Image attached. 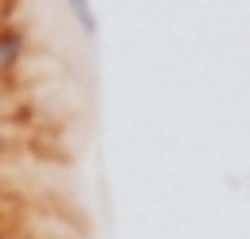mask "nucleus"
I'll use <instances>...</instances> for the list:
<instances>
[{
  "mask_svg": "<svg viewBox=\"0 0 250 239\" xmlns=\"http://www.w3.org/2000/svg\"><path fill=\"white\" fill-rule=\"evenodd\" d=\"M4 153H8V137L0 133V157H4Z\"/></svg>",
  "mask_w": 250,
  "mask_h": 239,
  "instance_id": "obj_3",
  "label": "nucleus"
},
{
  "mask_svg": "<svg viewBox=\"0 0 250 239\" xmlns=\"http://www.w3.org/2000/svg\"><path fill=\"white\" fill-rule=\"evenodd\" d=\"M66 12L74 16V24H78V31H82V35H94V31H98L94 0H66Z\"/></svg>",
  "mask_w": 250,
  "mask_h": 239,
  "instance_id": "obj_2",
  "label": "nucleus"
},
{
  "mask_svg": "<svg viewBox=\"0 0 250 239\" xmlns=\"http://www.w3.org/2000/svg\"><path fill=\"white\" fill-rule=\"evenodd\" d=\"M27 55V31L20 24H0V74H12Z\"/></svg>",
  "mask_w": 250,
  "mask_h": 239,
  "instance_id": "obj_1",
  "label": "nucleus"
}]
</instances>
